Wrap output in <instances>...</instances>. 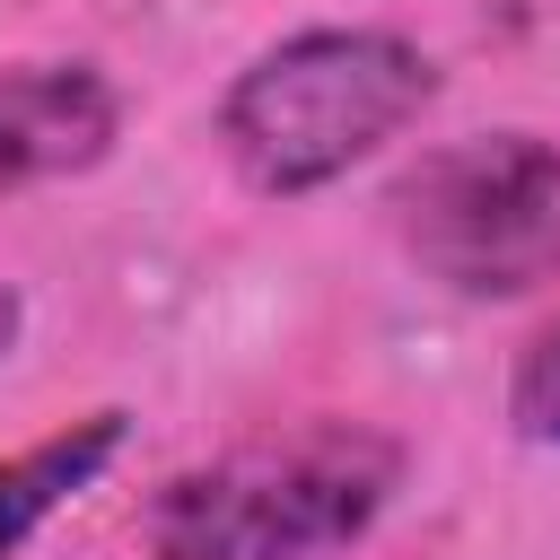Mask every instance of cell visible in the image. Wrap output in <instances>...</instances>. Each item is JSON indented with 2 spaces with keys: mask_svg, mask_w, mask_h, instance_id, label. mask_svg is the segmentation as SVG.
I'll use <instances>...</instances> for the list:
<instances>
[{
  "mask_svg": "<svg viewBox=\"0 0 560 560\" xmlns=\"http://www.w3.org/2000/svg\"><path fill=\"white\" fill-rule=\"evenodd\" d=\"M402 464V438L376 420L236 438L140 499V560H332L394 508Z\"/></svg>",
  "mask_w": 560,
  "mask_h": 560,
  "instance_id": "obj_1",
  "label": "cell"
},
{
  "mask_svg": "<svg viewBox=\"0 0 560 560\" xmlns=\"http://www.w3.org/2000/svg\"><path fill=\"white\" fill-rule=\"evenodd\" d=\"M438 61L394 26H298L219 96V149L262 201H306L420 122Z\"/></svg>",
  "mask_w": 560,
  "mask_h": 560,
  "instance_id": "obj_2",
  "label": "cell"
},
{
  "mask_svg": "<svg viewBox=\"0 0 560 560\" xmlns=\"http://www.w3.org/2000/svg\"><path fill=\"white\" fill-rule=\"evenodd\" d=\"M402 254L455 298H534L560 280V140L464 131L385 184Z\"/></svg>",
  "mask_w": 560,
  "mask_h": 560,
  "instance_id": "obj_3",
  "label": "cell"
},
{
  "mask_svg": "<svg viewBox=\"0 0 560 560\" xmlns=\"http://www.w3.org/2000/svg\"><path fill=\"white\" fill-rule=\"evenodd\" d=\"M122 131V96L96 61H9L0 70V201L26 184L88 175Z\"/></svg>",
  "mask_w": 560,
  "mask_h": 560,
  "instance_id": "obj_4",
  "label": "cell"
},
{
  "mask_svg": "<svg viewBox=\"0 0 560 560\" xmlns=\"http://www.w3.org/2000/svg\"><path fill=\"white\" fill-rule=\"evenodd\" d=\"M122 446H131V411L105 402V411H79V420L44 429L35 446L0 455V560H18L88 481H105Z\"/></svg>",
  "mask_w": 560,
  "mask_h": 560,
  "instance_id": "obj_5",
  "label": "cell"
},
{
  "mask_svg": "<svg viewBox=\"0 0 560 560\" xmlns=\"http://www.w3.org/2000/svg\"><path fill=\"white\" fill-rule=\"evenodd\" d=\"M508 429L525 446H560V324H542L508 368Z\"/></svg>",
  "mask_w": 560,
  "mask_h": 560,
  "instance_id": "obj_6",
  "label": "cell"
},
{
  "mask_svg": "<svg viewBox=\"0 0 560 560\" xmlns=\"http://www.w3.org/2000/svg\"><path fill=\"white\" fill-rule=\"evenodd\" d=\"M18 332H26V298H18L9 280H0V359L18 350Z\"/></svg>",
  "mask_w": 560,
  "mask_h": 560,
  "instance_id": "obj_7",
  "label": "cell"
}]
</instances>
